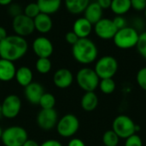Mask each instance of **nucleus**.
<instances>
[{
	"instance_id": "obj_28",
	"label": "nucleus",
	"mask_w": 146,
	"mask_h": 146,
	"mask_svg": "<svg viewBox=\"0 0 146 146\" xmlns=\"http://www.w3.org/2000/svg\"><path fill=\"white\" fill-rule=\"evenodd\" d=\"M36 70L40 74H46L51 70V62L49 58H38L36 62Z\"/></svg>"
},
{
	"instance_id": "obj_31",
	"label": "nucleus",
	"mask_w": 146,
	"mask_h": 146,
	"mask_svg": "<svg viewBox=\"0 0 146 146\" xmlns=\"http://www.w3.org/2000/svg\"><path fill=\"white\" fill-rule=\"evenodd\" d=\"M136 80H137V83L138 85L146 91V67L141 68L136 76Z\"/></svg>"
},
{
	"instance_id": "obj_44",
	"label": "nucleus",
	"mask_w": 146,
	"mask_h": 146,
	"mask_svg": "<svg viewBox=\"0 0 146 146\" xmlns=\"http://www.w3.org/2000/svg\"><path fill=\"white\" fill-rule=\"evenodd\" d=\"M2 134H3V130H2V128L0 127V139H1V138H2Z\"/></svg>"
},
{
	"instance_id": "obj_32",
	"label": "nucleus",
	"mask_w": 146,
	"mask_h": 146,
	"mask_svg": "<svg viewBox=\"0 0 146 146\" xmlns=\"http://www.w3.org/2000/svg\"><path fill=\"white\" fill-rule=\"evenodd\" d=\"M125 146H143V141L138 134H133L126 139Z\"/></svg>"
},
{
	"instance_id": "obj_4",
	"label": "nucleus",
	"mask_w": 146,
	"mask_h": 146,
	"mask_svg": "<svg viewBox=\"0 0 146 146\" xmlns=\"http://www.w3.org/2000/svg\"><path fill=\"white\" fill-rule=\"evenodd\" d=\"M76 81L80 88L85 92H94L99 85L100 78L93 69L85 67L77 72Z\"/></svg>"
},
{
	"instance_id": "obj_45",
	"label": "nucleus",
	"mask_w": 146,
	"mask_h": 146,
	"mask_svg": "<svg viewBox=\"0 0 146 146\" xmlns=\"http://www.w3.org/2000/svg\"><path fill=\"white\" fill-rule=\"evenodd\" d=\"M144 12H145V17L146 18V9H145V10H144Z\"/></svg>"
},
{
	"instance_id": "obj_8",
	"label": "nucleus",
	"mask_w": 146,
	"mask_h": 146,
	"mask_svg": "<svg viewBox=\"0 0 146 146\" xmlns=\"http://www.w3.org/2000/svg\"><path fill=\"white\" fill-rule=\"evenodd\" d=\"M80 121L78 118L71 114L62 116L56 124V131L58 134L63 138H70L74 136L79 130Z\"/></svg>"
},
{
	"instance_id": "obj_13",
	"label": "nucleus",
	"mask_w": 146,
	"mask_h": 146,
	"mask_svg": "<svg viewBox=\"0 0 146 146\" xmlns=\"http://www.w3.org/2000/svg\"><path fill=\"white\" fill-rule=\"evenodd\" d=\"M33 52L38 58H50L53 53L52 42L44 36H39L36 38L33 42Z\"/></svg>"
},
{
	"instance_id": "obj_23",
	"label": "nucleus",
	"mask_w": 146,
	"mask_h": 146,
	"mask_svg": "<svg viewBox=\"0 0 146 146\" xmlns=\"http://www.w3.org/2000/svg\"><path fill=\"white\" fill-rule=\"evenodd\" d=\"M81 108L86 112L95 110L98 105V97L94 92H86L81 98Z\"/></svg>"
},
{
	"instance_id": "obj_21",
	"label": "nucleus",
	"mask_w": 146,
	"mask_h": 146,
	"mask_svg": "<svg viewBox=\"0 0 146 146\" xmlns=\"http://www.w3.org/2000/svg\"><path fill=\"white\" fill-rule=\"evenodd\" d=\"M15 77L19 85L25 88L33 82V72L29 67L21 66L16 70Z\"/></svg>"
},
{
	"instance_id": "obj_37",
	"label": "nucleus",
	"mask_w": 146,
	"mask_h": 146,
	"mask_svg": "<svg viewBox=\"0 0 146 146\" xmlns=\"http://www.w3.org/2000/svg\"><path fill=\"white\" fill-rule=\"evenodd\" d=\"M111 2H112V0H97V3L99 4V6H100L103 9H110Z\"/></svg>"
},
{
	"instance_id": "obj_7",
	"label": "nucleus",
	"mask_w": 146,
	"mask_h": 146,
	"mask_svg": "<svg viewBox=\"0 0 146 146\" xmlns=\"http://www.w3.org/2000/svg\"><path fill=\"white\" fill-rule=\"evenodd\" d=\"M118 70L117 60L110 55H106L100 58L96 65L94 71L100 79L113 78Z\"/></svg>"
},
{
	"instance_id": "obj_27",
	"label": "nucleus",
	"mask_w": 146,
	"mask_h": 146,
	"mask_svg": "<svg viewBox=\"0 0 146 146\" xmlns=\"http://www.w3.org/2000/svg\"><path fill=\"white\" fill-rule=\"evenodd\" d=\"M99 88L100 90L106 95L112 94L115 90V82L113 80V78H105V79H101L99 82Z\"/></svg>"
},
{
	"instance_id": "obj_35",
	"label": "nucleus",
	"mask_w": 146,
	"mask_h": 146,
	"mask_svg": "<svg viewBox=\"0 0 146 146\" xmlns=\"http://www.w3.org/2000/svg\"><path fill=\"white\" fill-rule=\"evenodd\" d=\"M131 6L136 11H144L146 9V0H131Z\"/></svg>"
},
{
	"instance_id": "obj_3",
	"label": "nucleus",
	"mask_w": 146,
	"mask_h": 146,
	"mask_svg": "<svg viewBox=\"0 0 146 146\" xmlns=\"http://www.w3.org/2000/svg\"><path fill=\"white\" fill-rule=\"evenodd\" d=\"M139 38V33L133 27L127 26L117 30L113 38L115 45L120 49H130L137 46Z\"/></svg>"
},
{
	"instance_id": "obj_42",
	"label": "nucleus",
	"mask_w": 146,
	"mask_h": 146,
	"mask_svg": "<svg viewBox=\"0 0 146 146\" xmlns=\"http://www.w3.org/2000/svg\"><path fill=\"white\" fill-rule=\"evenodd\" d=\"M13 0H0V5L2 6H7L9 5L10 3H12Z\"/></svg>"
},
{
	"instance_id": "obj_24",
	"label": "nucleus",
	"mask_w": 146,
	"mask_h": 146,
	"mask_svg": "<svg viewBox=\"0 0 146 146\" xmlns=\"http://www.w3.org/2000/svg\"><path fill=\"white\" fill-rule=\"evenodd\" d=\"M132 9L131 0H112L110 9L116 15H123Z\"/></svg>"
},
{
	"instance_id": "obj_17",
	"label": "nucleus",
	"mask_w": 146,
	"mask_h": 146,
	"mask_svg": "<svg viewBox=\"0 0 146 146\" xmlns=\"http://www.w3.org/2000/svg\"><path fill=\"white\" fill-rule=\"evenodd\" d=\"M84 15L87 21L94 25L103 18V9L97 2L90 3L84 11Z\"/></svg>"
},
{
	"instance_id": "obj_30",
	"label": "nucleus",
	"mask_w": 146,
	"mask_h": 146,
	"mask_svg": "<svg viewBox=\"0 0 146 146\" xmlns=\"http://www.w3.org/2000/svg\"><path fill=\"white\" fill-rule=\"evenodd\" d=\"M136 47L139 53L146 59V31L139 34V38Z\"/></svg>"
},
{
	"instance_id": "obj_38",
	"label": "nucleus",
	"mask_w": 146,
	"mask_h": 146,
	"mask_svg": "<svg viewBox=\"0 0 146 146\" xmlns=\"http://www.w3.org/2000/svg\"><path fill=\"white\" fill-rule=\"evenodd\" d=\"M40 146H62V145L59 141H57V140L49 139V140L44 141Z\"/></svg>"
},
{
	"instance_id": "obj_15",
	"label": "nucleus",
	"mask_w": 146,
	"mask_h": 146,
	"mask_svg": "<svg viewBox=\"0 0 146 146\" xmlns=\"http://www.w3.org/2000/svg\"><path fill=\"white\" fill-rule=\"evenodd\" d=\"M44 88L43 86L37 83V82H32L29 85L25 87L24 94L27 100L33 105L38 104L41 96L44 94Z\"/></svg>"
},
{
	"instance_id": "obj_39",
	"label": "nucleus",
	"mask_w": 146,
	"mask_h": 146,
	"mask_svg": "<svg viewBox=\"0 0 146 146\" xmlns=\"http://www.w3.org/2000/svg\"><path fill=\"white\" fill-rule=\"evenodd\" d=\"M68 146H86L85 143L80 139H72L69 142Z\"/></svg>"
},
{
	"instance_id": "obj_11",
	"label": "nucleus",
	"mask_w": 146,
	"mask_h": 146,
	"mask_svg": "<svg viewBox=\"0 0 146 146\" xmlns=\"http://www.w3.org/2000/svg\"><path fill=\"white\" fill-rule=\"evenodd\" d=\"M113 21L110 18H102L96 24H94V32L96 35L102 40H111L117 32Z\"/></svg>"
},
{
	"instance_id": "obj_46",
	"label": "nucleus",
	"mask_w": 146,
	"mask_h": 146,
	"mask_svg": "<svg viewBox=\"0 0 146 146\" xmlns=\"http://www.w3.org/2000/svg\"><path fill=\"white\" fill-rule=\"evenodd\" d=\"M145 98H146V91H145Z\"/></svg>"
},
{
	"instance_id": "obj_1",
	"label": "nucleus",
	"mask_w": 146,
	"mask_h": 146,
	"mask_svg": "<svg viewBox=\"0 0 146 146\" xmlns=\"http://www.w3.org/2000/svg\"><path fill=\"white\" fill-rule=\"evenodd\" d=\"M28 44L25 38L19 35H8L0 41V58L9 61L21 59L27 52Z\"/></svg>"
},
{
	"instance_id": "obj_18",
	"label": "nucleus",
	"mask_w": 146,
	"mask_h": 146,
	"mask_svg": "<svg viewBox=\"0 0 146 146\" xmlns=\"http://www.w3.org/2000/svg\"><path fill=\"white\" fill-rule=\"evenodd\" d=\"M33 22H34L35 29L40 34L49 33L53 26V22L50 15L44 13H39L33 19Z\"/></svg>"
},
{
	"instance_id": "obj_25",
	"label": "nucleus",
	"mask_w": 146,
	"mask_h": 146,
	"mask_svg": "<svg viewBox=\"0 0 146 146\" xmlns=\"http://www.w3.org/2000/svg\"><path fill=\"white\" fill-rule=\"evenodd\" d=\"M38 105L42 109H53L56 105V98L50 93H44L40 98Z\"/></svg>"
},
{
	"instance_id": "obj_14",
	"label": "nucleus",
	"mask_w": 146,
	"mask_h": 146,
	"mask_svg": "<svg viewBox=\"0 0 146 146\" xmlns=\"http://www.w3.org/2000/svg\"><path fill=\"white\" fill-rule=\"evenodd\" d=\"M74 76L70 70L67 68L58 69L53 76V83L59 89H67L73 83Z\"/></svg>"
},
{
	"instance_id": "obj_6",
	"label": "nucleus",
	"mask_w": 146,
	"mask_h": 146,
	"mask_svg": "<svg viewBox=\"0 0 146 146\" xmlns=\"http://www.w3.org/2000/svg\"><path fill=\"white\" fill-rule=\"evenodd\" d=\"M112 130L120 139H127L130 136L136 134V124L129 116L121 114L115 118L112 124Z\"/></svg>"
},
{
	"instance_id": "obj_43",
	"label": "nucleus",
	"mask_w": 146,
	"mask_h": 146,
	"mask_svg": "<svg viewBox=\"0 0 146 146\" xmlns=\"http://www.w3.org/2000/svg\"><path fill=\"white\" fill-rule=\"evenodd\" d=\"M2 117H3V112H2V107H1V105H0V119H1Z\"/></svg>"
},
{
	"instance_id": "obj_2",
	"label": "nucleus",
	"mask_w": 146,
	"mask_h": 146,
	"mask_svg": "<svg viewBox=\"0 0 146 146\" xmlns=\"http://www.w3.org/2000/svg\"><path fill=\"white\" fill-rule=\"evenodd\" d=\"M72 54L74 59L82 65H89L94 62L98 54L96 44L88 38L79 39V40L72 46Z\"/></svg>"
},
{
	"instance_id": "obj_22",
	"label": "nucleus",
	"mask_w": 146,
	"mask_h": 146,
	"mask_svg": "<svg viewBox=\"0 0 146 146\" xmlns=\"http://www.w3.org/2000/svg\"><path fill=\"white\" fill-rule=\"evenodd\" d=\"M65 7L68 12L74 15H79L85 11L90 0H64Z\"/></svg>"
},
{
	"instance_id": "obj_12",
	"label": "nucleus",
	"mask_w": 146,
	"mask_h": 146,
	"mask_svg": "<svg viewBox=\"0 0 146 146\" xmlns=\"http://www.w3.org/2000/svg\"><path fill=\"white\" fill-rule=\"evenodd\" d=\"M58 122V114L56 111L53 109H42L37 116L38 126L44 130L49 131L56 126Z\"/></svg>"
},
{
	"instance_id": "obj_41",
	"label": "nucleus",
	"mask_w": 146,
	"mask_h": 146,
	"mask_svg": "<svg viewBox=\"0 0 146 146\" xmlns=\"http://www.w3.org/2000/svg\"><path fill=\"white\" fill-rule=\"evenodd\" d=\"M22 146H40L36 141L34 140H32V139H27L25 144L23 145Z\"/></svg>"
},
{
	"instance_id": "obj_29",
	"label": "nucleus",
	"mask_w": 146,
	"mask_h": 146,
	"mask_svg": "<svg viewBox=\"0 0 146 146\" xmlns=\"http://www.w3.org/2000/svg\"><path fill=\"white\" fill-rule=\"evenodd\" d=\"M39 13L41 12L37 3H30L23 9V14L32 19H34Z\"/></svg>"
},
{
	"instance_id": "obj_9",
	"label": "nucleus",
	"mask_w": 146,
	"mask_h": 146,
	"mask_svg": "<svg viewBox=\"0 0 146 146\" xmlns=\"http://www.w3.org/2000/svg\"><path fill=\"white\" fill-rule=\"evenodd\" d=\"M12 28L16 35L23 38L32 34L35 30L33 19L25 15L23 13L13 18Z\"/></svg>"
},
{
	"instance_id": "obj_26",
	"label": "nucleus",
	"mask_w": 146,
	"mask_h": 146,
	"mask_svg": "<svg viewBox=\"0 0 146 146\" xmlns=\"http://www.w3.org/2000/svg\"><path fill=\"white\" fill-rule=\"evenodd\" d=\"M120 138L113 130L106 131L103 135V143L104 146H117Z\"/></svg>"
},
{
	"instance_id": "obj_19",
	"label": "nucleus",
	"mask_w": 146,
	"mask_h": 146,
	"mask_svg": "<svg viewBox=\"0 0 146 146\" xmlns=\"http://www.w3.org/2000/svg\"><path fill=\"white\" fill-rule=\"evenodd\" d=\"M15 66L14 62L0 59V81L9 82L15 76Z\"/></svg>"
},
{
	"instance_id": "obj_5",
	"label": "nucleus",
	"mask_w": 146,
	"mask_h": 146,
	"mask_svg": "<svg viewBox=\"0 0 146 146\" xmlns=\"http://www.w3.org/2000/svg\"><path fill=\"white\" fill-rule=\"evenodd\" d=\"M1 139L4 146H22L28 139V135L23 127L14 126L3 131Z\"/></svg>"
},
{
	"instance_id": "obj_40",
	"label": "nucleus",
	"mask_w": 146,
	"mask_h": 146,
	"mask_svg": "<svg viewBox=\"0 0 146 146\" xmlns=\"http://www.w3.org/2000/svg\"><path fill=\"white\" fill-rule=\"evenodd\" d=\"M8 36L7 34V31L3 27L0 26V41H2L3 40H4L6 37Z\"/></svg>"
},
{
	"instance_id": "obj_16",
	"label": "nucleus",
	"mask_w": 146,
	"mask_h": 146,
	"mask_svg": "<svg viewBox=\"0 0 146 146\" xmlns=\"http://www.w3.org/2000/svg\"><path fill=\"white\" fill-rule=\"evenodd\" d=\"M92 31V24L85 17L78 18L73 25V32L80 38H88Z\"/></svg>"
},
{
	"instance_id": "obj_20",
	"label": "nucleus",
	"mask_w": 146,
	"mask_h": 146,
	"mask_svg": "<svg viewBox=\"0 0 146 146\" xmlns=\"http://www.w3.org/2000/svg\"><path fill=\"white\" fill-rule=\"evenodd\" d=\"M36 3L41 13L51 15L58 11L62 4V0H37Z\"/></svg>"
},
{
	"instance_id": "obj_34",
	"label": "nucleus",
	"mask_w": 146,
	"mask_h": 146,
	"mask_svg": "<svg viewBox=\"0 0 146 146\" xmlns=\"http://www.w3.org/2000/svg\"><path fill=\"white\" fill-rule=\"evenodd\" d=\"M112 21L118 30L127 27V20L123 15H115Z\"/></svg>"
},
{
	"instance_id": "obj_33",
	"label": "nucleus",
	"mask_w": 146,
	"mask_h": 146,
	"mask_svg": "<svg viewBox=\"0 0 146 146\" xmlns=\"http://www.w3.org/2000/svg\"><path fill=\"white\" fill-rule=\"evenodd\" d=\"M22 13H23L22 8L18 3H12L9 4V14L13 18L17 16V15H21V14H22Z\"/></svg>"
},
{
	"instance_id": "obj_10",
	"label": "nucleus",
	"mask_w": 146,
	"mask_h": 146,
	"mask_svg": "<svg viewBox=\"0 0 146 146\" xmlns=\"http://www.w3.org/2000/svg\"><path fill=\"white\" fill-rule=\"evenodd\" d=\"M3 116L7 119L15 118L21 108V101L16 95L7 96L1 104Z\"/></svg>"
},
{
	"instance_id": "obj_36",
	"label": "nucleus",
	"mask_w": 146,
	"mask_h": 146,
	"mask_svg": "<svg viewBox=\"0 0 146 146\" xmlns=\"http://www.w3.org/2000/svg\"><path fill=\"white\" fill-rule=\"evenodd\" d=\"M79 39H80V38H79L73 31L68 32V33L66 34V35H65V40H66V41H67L68 44L72 45V46H74V45L79 40Z\"/></svg>"
}]
</instances>
